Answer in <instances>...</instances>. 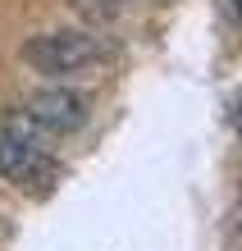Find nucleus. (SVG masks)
Segmentation results:
<instances>
[{"label": "nucleus", "instance_id": "f257e3e1", "mask_svg": "<svg viewBox=\"0 0 242 251\" xmlns=\"http://www.w3.org/2000/svg\"><path fill=\"white\" fill-rule=\"evenodd\" d=\"M110 46L105 37L96 32H78V27H64V32H41L23 46V60L32 64L37 73L46 78H73V73H87V69H101L110 60Z\"/></svg>", "mask_w": 242, "mask_h": 251}, {"label": "nucleus", "instance_id": "f03ea898", "mask_svg": "<svg viewBox=\"0 0 242 251\" xmlns=\"http://www.w3.org/2000/svg\"><path fill=\"white\" fill-rule=\"evenodd\" d=\"M0 178H9L14 187L32 192V197H46L59 178V165L23 128H5L0 132Z\"/></svg>", "mask_w": 242, "mask_h": 251}, {"label": "nucleus", "instance_id": "7ed1b4c3", "mask_svg": "<svg viewBox=\"0 0 242 251\" xmlns=\"http://www.w3.org/2000/svg\"><path fill=\"white\" fill-rule=\"evenodd\" d=\"M87 96L78 92H69V87H51V92H37V96H27V105H23V124L27 128H37V132H78L87 124Z\"/></svg>", "mask_w": 242, "mask_h": 251}, {"label": "nucleus", "instance_id": "20e7f679", "mask_svg": "<svg viewBox=\"0 0 242 251\" xmlns=\"http://www.w3.org/2000/svg\"><path fill=\"white\" fill-rule=\"evenodd\" d=\"M219 5H224V14H229V19L242 27V0H219Z\"/></svg>", "mask_w": 242, "mask_h": 251}, {"label": "nucleus", "instance_id": "39448f33", "mask_svg": "<svg viewBox=\"0 0 242 251\" xmlns=\"http://www.w3.org/2000/svg\"><path fill=\"white\" fill-rule=\"evenodd\" d=\"M238 228H242V205H238Z\"/></svg>", "mask_w": 242, "mask_h": 251}, {"label": "nucleus", "instance_id": "423d86ee", "mask_svg": "<svg viewBox=\"0 0 242 251\" xmlns=\"http://www.w3.org/2000/svg\"><path fill=\"white\" fill-rule=\"evenodd\" d=\"M238 128H242V105H238Z\"/></svg>", "mask_w": 242, "mask_h": 251}]
</instances>
